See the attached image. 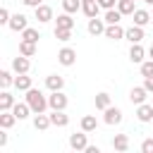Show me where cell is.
Wrapping results in <instances>:
<instances>
[{
    "mask_svg": "<svg viewBox=\"0 0 153 153\" xmlns=\"http://www.w3.org/2000/svg\"><path fill=\"white\" fill-rule=\"evenodd\" d=\"M131 17H134V24H136V26H146V24L153 19L146 10H134V14H131Z\"/></svg>",
    "mask_w": 153,
    "mask_h": 153,
    "instance_id": "cell-18",
    "label": "cell"
},
{
    "mask_svg": "<svg viewBox=\"0 0 153 153\" xmlns=\"http://www.w3.org/2000/svg\"><path fill=\"white\" fill-rule=\"evenodd\" d=\"M103 19H105V24H120L122 12H120V10H115V7H112V10H105V17H103Z\"/></svg>",
    "mask_w": 153,
    "mask_h": 153,
    "instance_id": "cell-25",
    "label": "cell"
},
{
    "mask_svg": "<svg viewBox=\"0 0 153 153\" xmlns=\"http://www.w3.org/2000/svg\"><path fill=\"white\" fill-rule=\"evenodd\" d=\"M19 53L26 55V57H33V55H36V43H31V41H22V43H19Z\"/></svg>",
    "mask_w": 153,
    "mask_h": 153,
    "instance_id": "cell-26",
    "label": "cell"
},
{
    "mask_svg": "<svg viewBox=\"0 0 153 153\" xmlns=\"http://www.w3.org/2000/svg\"><path fill=\"white\" fill-rule=\"evenodd\" d=\"M29 67H31V62H29V57H26V55H22V53H19V57H14V60H12V69H14L17 74H26V72H29Z\"/></svg>",
    "mask_w": 153,
    "mask_h": 153,
    "instance_id": "cell-6",
    "label": "cell"
},
{
    "mask_svg": "<svg viewBox=\"0 0 153 153\" xmlns=\"http://www.w3.org/2000/svg\"><path fill=\"white\" fill-rule=\"evenodd\" d=\"M14 86H17L19 91H29V88H31V76H26V74H19V76L14 79Z\"/></svg>",
    "mask_w": 153,
    "mask_h": 153,
    "instance_id": "cell-28",
    "label": "cell"
},
{
    "mask_svg": "<svg viewBox=\"0 0 153 153\" xmlns=\"http://www.w3.org/2000/svg\"><path fill=\"white\" fill-rule=\"evenodd\" d=\"M57 62L65 65V67H72V65L76 62V50H72V48H62V50L57 53Z\"/></svg>",
    "mask_w": 153,
    "mask_h": 153,
    "instance_id": "cell-3",
    "label": "cell"
},
{
    "mask_svg": "<svg viewBox=\"0 0 153 153\" xmlns=\"http://www.w3.org/2000/svg\"><path fill=\"white\" fill-rule=\"evenodd\" d=\"M12 84H14L12 74H10L7 69H2V72H0V86H2V88H7V86H12Z\"/></svg>",
    "mask_w": 153,
    "mask_h": 153,
    "instance_id": "cell-32",
    "label": "cell"
},
{
    "mask_svg": "<svg viewBox=\"0 0 153 153\" xmlns=\"http://www.w3.org/2000/svg\"><path fill=\"white\" fill-rule=\"evenodd\" d=\"M62 10L69 12V14H74L76 10H81V0H62Z\"/></svg>",
    "mask_w": 153,
    "mask_h": 153,
    "instance_id": "cell-30",
    "label": "cell"
},
{
    "mask_svg": "<svg viewBox=\"0 0 153 153\" xmlns=\"http://www.w3.org/2000/svg\"><path fill=\"white\" fill-rule=\"evenodd\" d=\"M36 19H38L41 24L50 22V19H53V10H50L48 5H38V7H36Z\"/></svg>",
    "mask_w": 153,
    "mask_h": 153,
    "instance_id": "cell-15",
    "label": "cell"
},
{
    "mask_svg": "<svg viewBox=\"0 0 153 153\" xmlns=\"http://www.w3.org/2000/svg\"><path fill=\"white\" fill-rule=\"evenodd\" d=\"M143 2H146V5H153V0H143Z\"/></svg>",
    "mask_w": 153,
    "mask_h": 153,
    "instance_id": "cell-42",
    "label": "cell"
},
{
    "mask_svg": "<svg viewBox=\"0 0 153 153\" xmlns=\"http://www.w3.org/2000/svg\"><path fill=\"white\" fill-rule=\"evenodd\" d=\"M38 38H41V33H38L36 29H31V26H26V29L22 31V41H31V43H38Z\"/></svg>",
    "mask_w": 153,
    "mask_h": 153,
    "instance_id": "cell-27",
    "label": "cell"
},
{
    "mask_svg": "<svg viewBox=\"0 0 153 153\" xmlns=\"http://www.w3.org/2000/svg\"><path fill=\"white\" fill-rule=\"evenodd\" d=\"M124 38L129 41V43H141L143 41V26H129L127 31H124Z\"/></svg>",
    "mask_w": 153,
    "mask_h": 153,
    "instance_id": "cell-5",
    "label": "cell"
},
{
    "mask_svg": "<svg viewBox=\"0 0 153 153\" xmlns=\"http://www.w3.org/2000/svg\"><path fill=\"white\" fill-rule=\"evenodd\" d=\"M96 108H98V110L110 108V96H108V93H98V96H96Z\"/></svg>",
    "mask_w": 153,
    "mask_h": 153,
    "instance_id": "cell-31",
    "label": "cell"
},
{
    "mask_svg": "<svg viewBox=\"0 0 153 153\" xmlns=\"http://www.w3.org/2000/svg\"><path fill=\"white\" fill-rule=\"evenodd\" d=\"M98 5H100L103 10H112V7L117 5V0H98Z\"/></svg>",
    "mask_w": 153,
    "mask_h": 153,
    "instance_id": "cell-37",
    "label": "cell"
},
{
    "mask_svg": "<svg viewBox=\"0 0 153 153\" xmlns=\"http://www.w3.org/2000/svg\"><path fill=\"white\" fill-rule=\"evenodd\" d=\"M55 22H57V24H55V29H74V19H72V14H69V12L60 14Z\"/></svg>",
    "mask_w": 153,
    "mask_h": 153,
    "instance_id": "cell-19",
    "label": "cell"
},
{
    "mask_svg": "<svg viewBox=\"0 0 153 153\" xmlns=\"http://www.w3.org/2000/svg\"><path fill=\"white\" fill-rule=\"evenodd\" d=\"M45 86H48L50 91H62L65 79H62L60 74H50V76H45Z\"/></svg>",
    "mask_w": 153,
    "mask_h": 153,
    "instance_id": "cell-14",
    "label": "cell"
},
{
    "mask_svg": "<svg viewBox=\"0 0 153 153\" xmlns=\"http://www.w3.org/2000/svg\"><path fill=\"white\" fill-rule=\"evenodd\" d=\"M112 148L120 151V153L129 151V136H127V134H115V139H112Z\"/></svg>",
    "mask_w": 153,
    "mask_h": 153,
    "instance_id": "cell-13",
    "label": "cell"
},
{
    "mask_svg": "<svg viewBox=\"0 0 153 153\" xmlns=\"http://www.w3.org/2000/svg\"><path fill=\"white\" fill-rule=\"evenodd\" d=\"M12 112L17 115V120H26V117H29V112H31V105H29V103H14Z\"/></svg>",
    "mask_w": 153,
    "mask_h": 153,
    "instance_id": "cell-20",
    "label": "cell"
},
{
    "mask_svg": "<svg viewBox=\"0 0 153 153\" xmlns=\"http://www.w3.org/2000/svg\"><path fill=\"white\" fill-rule=\"evenodd\" d=\"M69 146H72L74 151H86V146H88V141H86V131L81 129V134H72V136H69Z\"/></svg>",
    "mask_w": 153,
    "mask_h": 153,
    "instance_id": "cell-7",
    "label": "cell"
},
{
    "mask_svg": "<svg viewBox=\"0 0 153 153\" xmlns=\"http://www.w3.org/2000/svg\"><path fill=\"white\" fill-rule=\"evenodd\" d=\"M117 10L122 12V14H134V0H117Z\"/></svg>",
    "mask_w": 153,
    "mask_h": 153,
    "instance_id": "cell-29",
    "label": "cell"
},
{
    "mask_svg": "<svg viewBox=\"0 0 153 153\" xmlns=\"http://www.w3.org/2000/svg\"><path fill=\"white\" fill-rule=\"evenodd\" d=\"M103 112H105V117H103L105 124L112 127V124H120V122H122V110H120V108H112V105H110V108H105Z\"/></svg>",
    "mask_w": 153,
    "mask_h": 153,
    "instance_id": "cell-4",
    "label": "cell"
},
{
    "mask_svg": "<svg viewBox=\"0 0 153 153\" xmlns=\"http://www.w3.org/2000/svg\"><path fill=\"white\" fill-rule=\"evenodd\" d=\"M141 76H153V60L141 62Z\"/></svg>",
    "mask_w": 153,
    "mask_h": 153,
    "instance_id": "cell-34",
    "label": "cell"
},
{
    "mask_svg": "<svg viewBox=\"0 0 153 153\" xmlns=\"http://www.w3.org/2000/svg\"><path fill=\"white\" fill-rule=\"evenodd\" d=\"M98 10H100V5H98V0H86V2H81V12L91 19V17H98Z\"/></svg>",
    "mask_w": 153,
    "mask_h": 153,
    "instance_id": "cell-10",
    "label": "cell"
},
{
    "mask_svg": "<svg viewBox=\"0 0 153 153\" xmlns=\"http://www.w3.org/2000/svg\"><path fill=\"white\" fill-rule=\"evenodd\" d=\"M22 2H24V5H26V7H33V10H36V7H38V5H43V2H41V0H22Z\"/></svg>",
    "mask_w": 153,
    "mask_h": 153,
    "instance_id": "cell-39",
    "label": "cell"
},
{
    "mask_svg": "<svg viewBox=\"0 0 153 153\" xmlns=\"http://www.w3.org/2000/svg\"><path fill=\"white\" fill-rule=\"evenodd\" d=\"M26 103L31 105V112H36V115H38V112H45V108H50V105H48V98H45L38 88H29V91H26Z\"/></svg>",
    "mask_w": 153,
    "mask_h": 153,
    "instance_id": "cell-1",
    "label": "cell"
},
{
    "mask_svg": "<svg viewBox=\"0 0 153 153\" xmlns=\"http://www.w3.org/2000/svg\"><path fill=\"white\" fill-rule=\"evenodd\" d=\"M14 108V96L10 91H2L0 93V110H12Z\"/></svg>",
    "mask_w": 153,
    "mask_h": 153,
    "instance_id": "cell-23",
    "label": "cell"
},
{
    "mask_svg": "<svg viewBox=\"0 0 153 153\" xmlns=\"http://www.w3.org/2000/svg\"><path fill=\"white\" fill-rule=\"evenodd\" d=\"M136 117L141 120V122H151L153 120V103L148 105V103H141L139 108H136Z\"/></svg>",
    "mask_w": 153,
    "mask_h": 153,
    "instance_id": "cell-9",
    "label": "cell"
},
{
    "mask_svg": "<svg viewBox=\"0 0 153 153\" xmlns=\"http://www.w3.org/2000/svg\"><path fill=\"white\" fill-rule=\"evenodd\" d=\"M143 88L148 93H153V76H143Z\"/></svg>",
    "mask_w": 153,
    "mask_h": 153,
    "instance_id": "cell-38",
    "label": "cell"
},
{
    "mask_svg": "<svg viewBox=\"0 0 153 153\" xmlns=\"http://www.w3.org/2000/svg\"><path fill=\"white\" fill-rule=\"evenodd\" d=\"M50 122H53V127H67V124H69V117H67L62 110H53Z\"/></svg>",
    "mask_w": 153,
    "mask_h": 153,
    "instance_id": "cell-17",
    "label": "cell"
},
{
    "mask_svg": "<svg viewBox=\"0 0 153 153\" xmlns=\"http://www.w3.org/2000/svg\"><path fill=\"white\" fill-rule=\"evenodd\" d=\"M141 151H143V153H153V139H146V141L141 143Z\"/></svg>",
    "mask_w": 153,
    "mask_h": 153,
    "instance_id": "cell-36",
    "label": "cell"
},
{
    "mask_svg": "<svg viewBox=\"0 0 153 153\" xmlns=\"http://www.w3.org/2000/svg\"><path fill=\"white\" fill-rule=\"evenodd\" d=\"M88 33H91V36H100V33H105V19L91 17V19H88Z\"/></svg>",
    "mask_w": 153,
    "mask_h": 153,
    "instance_id": "cell-8",
    "label": "cell"
},
{
    "mask_svg": "<svg viewBox=\"0 0 153 153\" xmlns=\"http://www.w3.org/2000/svg\"><path fill=\"white\" fill-rule=\"evenodd\" d=\"M7 26H10L12 31H24L29 24H26V17H24V14H14V17L10 19V24H7Z\"/></svg>",
    "mask_w": 153,
    "mask_h": 153,
    "instance_id": "cell-16",
    "label": "cell"
},
{
    "mask_svg": "<svg viewBox=\"0 0 153 153\" xmlns=\"http://www.w3.org/2000/svg\"><path fill=\"white\" fill-rule=\"evenodd\" d=\"M146 93H148V91H146L143 86H134L131 93H129V100H131L134 105H141V103H146Z\"/></svg>",
    "mask_w": 153,
    "mask_h": 153,
    "instance_id": "cell-12",
    "label": "cell"
},
{
    "mask_svg": "<svg viewBox=\"0 0 153 153\" xmlns=\"http://www.w3.org/2000/svg\"><path fill=\"white\" fill-rule=\"evenodd\" d=\"M151 122H153V120H151Z\"/></svg>",
    "mask_w": 153,
    "mask_h": 153,
    "instance_id": "cell-44",
    "label": "cell"
},
{
    "mask_svg": "<svg viewBox=\"0 0 153 153\" xmlns=\"http://www.w3.org/2000/svg\"><path fill=\"white\" fill-rule=\"evenodd\" d=\"M143 48L139 45V43H131V48H129V60L131 62H143Z\"/></svg>",
    "mask_w": 153,
    "mask_h": 153,
    "instance_id": "cell-22",
    "label": "cell"
},
{
    "mask_svg": "<svg viewBox=\"0 0 153 153\" xmlns=\"http://www.w3.org/2000/svg\"><path fill=\"white\" fill-rule=\"evenodd\" d=\"M48 105H50L53 110H65V108H67V96H65L62 91H53V93L48 96Z\"/></svg>",
    "mask_w": 153,
    "mask_h": 153,
    "instance_id": "cell-2",
    "label": "cell"
},
{
    "mask_svg": "<svg viewBox=\"0 0 153 153\" xmlns=\"http://www.w3.org/2000/svg\"><path fill=\"white\" fill-rule=\"evenodd\" d=\"M105 38L120 41V38H124V29H122L120 24H108V26H105Z\"/></svg>",
    "mask_w": 153,
    "mask_h": 153,
    "instance_id": "cell-11",
    "label": "cell"
},
{
    "mask_svg": "<svg viewBox=\"0 0 153 153\" xmlns=\"http://www.w3.org/2000/svg\"><path fill=\"white\" fill-rule=\"evenodd\" d=\"M10 19H12V17H10V10L2 7V10H0V24H10Z\"/></svg>",
    "mask_w": 153,
    "mask_h": 153,
    "instance_id": "cell-35",
    "label": "cell"
},
{
    "mask_svg": "<svg viewBox=\"0 0 153 153\" xmlns=\"http://www.w3.org/2000/svg\"><path fill=\"white\" fill-rule=\"evenodd\" d=\"M55 38L57 41H69L72 38V29H55Z\"/></svg>",
    "mask_w": 153,
    "mask_h": 153,
    "instance_id": "cell-33",
    "label": "cell"
},
{
    "mask_svg": "<svg viewBox=\"0 0 153 153\" xmlns=\"http://www.w3.org/2000/svg\"><path fill=\"white\" fill-rule=\"evenodd\" d=\"M148 55H151V60H153V45H151V48H148Z\"/></svg>",
    "mask_w": 153,
    "mask_h": 153,
    "instance_id": "cell-41",
    "label": "cell"
},
{
    "mask_svg": "<svg viewBox=\"0 0 153 153\" xmlns=\"http://www.w3.org/2000/svg\"><path fill=\"white\" fill-rule=\"evenodd\" d=\"M50 124H53V122H50V115H43V112H38V115L33 117V127H36V129H41V131H45Z\"/></svg>",
    "mask_w": 153,
    "mask_h": 153,
    "instance_id": "cell-21",
    "label": "cell"
},
{
    "mask_svg": "<svg viewBox=\"0 0 153 153\" xmlns=\"http://www.w3.org/2000/svg\"><path fill=\"white\" fill-rule=\"evenodd\" d=\"M81 2H86V0H81Z\"/></svg>",
    "mask_w": 153,
    "mask_h": 153,
    "instance_id": "cell-43",
    "label": "cell"
},
{
    "mask_svg": "<svg viewBox=\"0 0 153 153\" xmlns=\"http://www.w3.org/2000/svg\"><path fill=\"white\" fill-rule=\"evenodd\" d=\"M86 153H100L98 146H86Z\"/></svg>",
    "mask_w": 153,
    "mask_h": 153,
    "instance_id": "cell-40",
    "label": "cell"
},
{
    "mask_svg": "<svg viewBox=\"0 0 153 153\" xmlns=\"http://www.w3.org/2000/svg\"><path fill=\"white\" fill-rule=\"evenodd\" d=\"M81 129H84L86 134H88V131H96V129H98L96 117H93V115H84V117H81Z\"/></svg>",
    "mask_w": 153,
    "mask_h": 153,
    "instance_id": "cell-24",
    "label": "cell"
}]
</instances>
